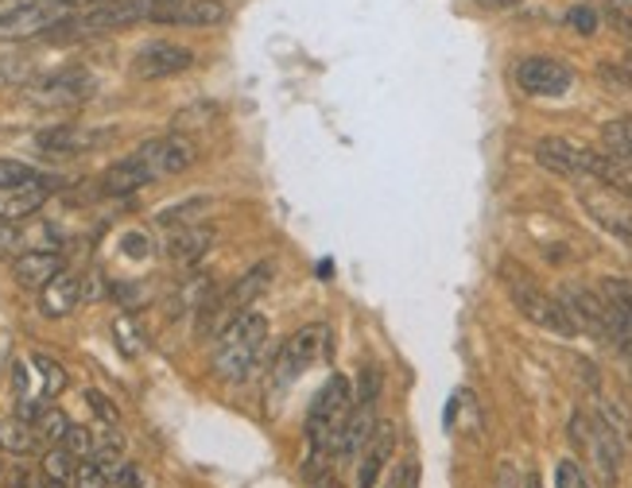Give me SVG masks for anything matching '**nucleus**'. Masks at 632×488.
Instances as JSON below:
<instances>
[{
	"label": "nucleus",
	"mask_w": 632,
	"mask_h": 488,
	"mask_svg": "<svg viewBox=\"0 0 632 488\" xmlns=\"http://www.w3.org/2000/svg\"><path fill=\"white\" fill-rule=\"evenodd\" d=\"M350 411H354V391H350V380H345L342 373H334L322 384L319 396H314L311 411H307V446H311L307 477H319L322 457H330L337 450Z\"/></svg>",
	"instance_id": "nucleus-1"
},
{
	"label": "nucleus",
	"mask_w": 632,
	"mask_h": 488,
	"mask_svg": "<svg viewBox=\"0 0 632 488\" xmlns=\"http://www.w3.org/2000/svg\"><path fill=\"white\" fill-rule=\"evenodd\" d=\"M264 342H268V318L256 314V310L237 314L222 330V337H218L214 373L222 376L225 384H245L248 376L256 373V365H260Z\"/></svg>",
	"instance_id": "nucleus-2"
},
{
	"label": "nucleus",
	"mask_w": 632,
	"mask_h": 488,
	"mask_svg": "<svg viewBox=\"0 0 632 488\" xmlns=\"http://www.w3.org/2000/svg\"><path fill=\"white\" fill-rule=\"evenodd\" d=\"M501 284H505V291H509L512 307H517L528 322L543 325V330H551V334H558V337L578 334V322L570 318V310L563 307V299H555V295L543 291V287L535 284L520 264H512V260L501 264Z\"/></svg>",
	"instance_id": "nucleus-3"
},
{
	"label": "nucleus",
	"mask_w": 632,
	"mask_h": 488,
	"mask_svg": "<svg viewBox=\"0 0 632 488\" xmlns=\"http://www.w3.org/2000/svg\"><path fill=\"white\" fill-rule=\"evenodd\" d=\"M570 442H575L578 454L590 462V469L601 477V485L613 488L617 477H621V465H624V446L621 439H617L613 431H609L606 423H601L598 415H586V411H578L575 419H570Z\"/></svg>",
	"instance_id": "nucleus-4"
},
{
	"label": "nucleus",
	"mask_w": 632,
	"mask_h": 488,
	"mask_svg": "<svg viewBox=\"0 0 632 488\" xmlns=\"http://www.w3.org/2000/svg\"><path fill=\"white\" fill-rule=\"evenodd\" d=\"M334 353V337H330L326 325H303V330H296V334L288 337V342L279 345L276 361H271V380L284 388V384L299 380V373H307L311 365H319L322 357H330Z\"/></svg>",
	"instance_id": "nucleus-5"
},
{
	"label": "nucleus",
	"mask_w": 632,
	"mask_h": 488,
	"mask_svg": "<svg viewBox=\"0 0 632 488\" xmlns=\"http://www.w3.org/2000/svg\"><path fill=\"white\" fill-rule=\"evenodd\" d=\"M93 90H98V81H93V74L82 70V66H66V70L43 74V78L27 81V98L40 109L82 106V101L93 98Z\"/></svg>",
	"instance_id": "nucleus-6"
},
{
	"label": "nucleus",
	"mask_w": 632,
	"mask_h": 488,
	"mask_svg": "<svg viewBox=\"0 0 632 488\" xmlns=\"http://www.w3.org/2000/svg\"><path fill=\"white\" fill-rule=\"evenodd\" d=\"M66 20H70V4L63 0H27L0 12V40H32L43 32H58Z\"/></svg>",
	"instance_id": "nucleus-7"
},
{
	"label": "nucleus",
	"mask_w": 632,
	"mask_h": 488,
	"mask_svg": "<svg viewBox=\"0 0 632 488\" xmlns=\"http://www.w3.org/2000/svg\"><path fill=\"white\" fill-rule=\"evenodd\" d=\"M140 159V167L148 171V179H167V175H182L187 167H195L198 159V147L190 144L182 132H171V136H156L148 140V144H140L136 152H132Z\"/></svg>",
	"instance_id": "nucleus-8"
},
{
	"label": "nucleus",
	"mask_w": 632,
	"mask_h": 488,
	"mask_svg": "<svg viewBox=\"0 0 632 488\" xmlns=\"http://www.w3.org/2000/svg\"><path fill=\"white\" fill-rule=\"evenodd\" d=\"M517 86L528 98H563L575 86V70L563 58L532 55L517 63Z\"/></svg>",
	"instance_id": "nucleus-9"
},
{
	"label": "nucleus",
	"mask_w": 632,
	"mask_h": 488,
	"mask_svg": "<svg viewBox=\"0 0 632 488\" xmlns=\"http://www.w3.org/2000/svg\"><path fill=\"white\" fill-rule=\"evenodd\" d=\"M195 66V51L179 47V43H148L140 47L136 58H132V74L144 81H156V78H171V74H182Z\"/></svg>",
	"instance_id": "nucleus-10"
},
{
	"label": "nucleus",
	"mask_w": 632,
	"mask_h": 488,
	"mask_svg": "<svg viewBox=\"0 0 632 488\" xmlns=\"http://www.w3.org/2000/svg\"><path fill=\"white\" fill-rule=\"evenodd\" d=\"M113 136L109 129H93V124H55V129L40 132L35 144L51 155H82V152H93L101 147L106 140Z\"/></svg>",
	"instance_id": "nucleus-11"
},
{
	"label": "nucleus",
	"mask_w": 632,
	"mask_h": 488,
	"mask_svg": "<svg viewBox=\"0 0 632 488\" xmlns=\"http://www.w3.org/2000/svg\"><path fill=\"white\" fill-rule=\"evenodd\" d=\"M617 198L621 195H613L609 187H606V195H598V190H583L586 213H590L609 236H617V241L632 248V210L629 206H617Z\"/></svg>",
	"instance_id": "nucleus-12"
},
{
	"label": "nucleus",
	"mask_w": 632,
	"mask_h": 488,
	"mask_svg": "<svg viewBox=\"0 0 632 488\" xmlns=\"http://www.w3.org/2000/svg\"><path fill=\"white\" fill-rule=\"evenodd\" d=\"M563 307L570 310V318H575L578 325H586L590 334H598L601 342H609V307L606 299H601L598 291H590V287H563Z\"/></svg>",
	"instance_id": "nucleus-13"
},
{
	"label": "nucleus",
	"mask_w": 632,
	"mask_h": 488,
	"mask_svg": "<svg viewBox=\"0 0 632 488\" xmlns=\"http://www.w3.org/2000/svg\"><path fill=\"white\" fill-rule=\"evenodd\" d=\"M47 198H51L47 179L24 182V187H0V221L20 225V221H27L32 213H40Z\"/></svg>",
	"instance_id": "nucleus-14"
},
{
	"label": "nucleus",
	"mask_w": 632,
	"mask_h": 488,
	"mask_svg": "<svg viewBox=\"0 0 632 488\" xmlns=\"http://www.w3.org/2000/svg\"><path fill=\"white\" fill-rule=\"evenodd\" d=\"M535 163L547 167V171L563 175V179H586L583 175V144L563 136H543L535 144Z\"/></svg>",
	"instance_id": "nucleus-15"
},
{
	"label": "nucleus",
	"mask_w": 632,
	"mask_h": 488,
	"mask_svg": "<svg viewBox=\"0 0 632 488\" xmlns=\"http://www.w3.org/2000/svg\"><path fill=\"white\" fill-rule=\"evenodd\" d=\"M392 450H396V426L392 423H377L369 446L362 450V465H357V488H373V485H377V477L385 473Z\"/></svg>",
	"instance_id": "nucleus-16"
},
{
	"label": "nucleus",
	"mask_w": 632,
	"mask_h": 488,
	"mask_svg": "<svg viewBox=\"0 0 632 488\" xmlns=\"http://www.w3.org/2000/svg\"><path fill=\"white\" fill-rule=\"evenodd\" d=\"M63 271V256L58 253H47V248H35V253H20L16 264H12V276H16L20 287L27 291H43L51 279Z\"/></svg>",
	"instance_id": "nucleus-17"
},
{
	"label": "nucleus",
	"mask_w": 632,
	"mask_h": 488,
	"mask_svg": "<svg viewBox=\"0 0 632 488\" xmlns=\"http://www.w3.org/2000/svg\"><path fill=\"white\" fill-rule=\"evenodd\" d=\"M214 241L218 236L210 225H179L171 233V241H167V256H171V264L190 268V264H198L210 248H214Z\"/></svg>",
	"instance_id": "nucleus-18"
},
{
	"label": "nucleus",
	"mask_w": 632,
	"mask_h": 488,
	"mask_svg": "<svg viewBox=\"0 0 632 488\" xmlns=\"http://www.w3.org/2000/svg\"><path fill=\"white\" fill-rule=\"evenodd\" d=\"M78 302H82V279H78L75 271H66V268L40 291V310L47 318H66L70 310L78 307Z\"/></svg>",
	"instance_id": "nucleus-19"
},
{
	"label": "nucleus",
	"mask_w": 632,
	"mask_h": 488,
	"mask_svg": "<svg viewBox=\"0 0 632 488\" xmlns=\"http://www.w3.org/2000/svg\"><path fill=\"white\" fill-rule=\"evenodd\" d=\"M373 431H377V419H373V403H354L350 419H345L342 442H337V454L342 457H357L365 446H369Z\"/></svg>",
	"instance_id": "nucleus-20"
},
{
	"label": "nucleus",
	"mask_w": 632,
	"mask_h": 488,
	"mask_svg": "<svg viewBox=\"0 0 632 488\" xmlns=\"http://www.w3.org/2000/svg\"><path fill=\"white\" fill-rule=\"evenodd\" d=\"M148 171L140 167V159L136 155H129V159H121V163H113L106 175H101V195H113V198H121V195H132V190H140V187H148Z\"/></svg>",
	"instance_id": "nucleus-21"
},
{
	"label": "nucleus",
	"mask_w": 632,
	"mask_h": 488,
	"mask_svg": "<svg viewBox=\"0 0 632 488\" xmlns=\"http://www.w3.org/2000/svg\"><path fill=\"white\" fill-rule=\"evenodd\" d=\"M214 276H190V279H182L179 284V291H175V299H171V318H179V314H198V307H202L206 299H214Z\"/></svg>",
	"instance_id": "nucleus-22"
},
{
	"label": "nucleus",
	"mask_w": 632,
	"mask_h": 488,
	"mask_svg": "<svg viewBox=\"0 0 632 488\" xmlns=\"http://www.w3.org/2000/svg\"><path fill=\"white\" fill-rule=\"evenodd\" d=\"M0 450L12 457H27L40 450V434H35V426L27 423V419H4L0 423Z\"/></svg>",
	"instance_id": "nucleus-23"
},
{
	"label": "nucleus",
	"mask_w": 632,
	"mask_h": 488,
	"mask_svg": "<svg viewBox=\"0 0 632 488\" xmlns=\"http://www.w3.org/2000/svg\"><path fill=\"white\" fill-rule=\"evenodd\" d=\"M225 4L222 0H187L182 4V12H179V24L182 27H218V24H225Z\"/></svg>",
	"instance_id": "nucleus-24"
},
{
	"label": "nucleus",
	"mask_w": 632,
	"mask_h": 488,
	"mask_svg": "<svg viewBox=\"0 0 632 488\" xmlns=\"http://www.w3.org/2000/svg\"><path fill=\"white\" fill-rule=\"evenodd\" d=\"M32 368H35V376H40V399H43V403H47V399H55V396H63L66 373H63V365H58V361H51L47 353H32Z\"/></svg>",
	"instance_id": "nucleus-25"
},
{
	"label": "nucleus",
	"mask_w": 632,
	"mask_h": 488,
	"mask_svg": "<svg viewBox=\"0 0 632 488\" xmlns=\"http://www.w3.org/2000/svg\"><path fill=\"white\" fill-rule=\"evenodd\" d=\"M601 140H606L609 155L632 171V121H609L606 129H601Z\"/></svg>",
	"instance_id": "nucleus-26"
},
{
	"label": "nucleus",
	"mask_w": 632,
	"mask_h": 488,
	"mask_svg": "<svg viewBox=\"0 0 632 488\" xmlns=\"http://www.w3.org/2000/svg\"><path fill=\"white\" fill-rule=\"evenodd\" d=\"M598 419L621 439V446H632V415L617 399H598Z\"/></svg>",
	"instance_id": "nucleus-27"
},
{
	"label": "nucleus",
	"mask_w": 632,
	"mask_h": 488,
	"mask_svg": "<svg viewBox=\"0 0 632 488\" xmlns=\"http://www.w3.org/2000/svg\"><path fill=\"white\" fill-rule=\"evenodd\" d=\"M75 465H78V457L70 454L66 446H51L47 454H43V477L47 480H58V485H70V477H75Z\"/></svg>",
	"instance_id": "nucleus-28"
},
{
	"label": "nucleus",
	"mask_w": 632,
	"mask_h": 488,
	"mask_svg": "<svg viewBox=\"0 0 632 488\" xmlns=\"http://www.w3.org/2000/svg\"><path fill=\"white\" fill-rule=\"evenodd\" d=\"M35 74V63L27 55H0V90H16L27 86Z\"/></svg>",
	"instance_id": "nucleus-29"
},
{
	"label": "nucleus",
	"mask_w": 632,
	"mask_h": 488,
	"mask_svg": "<svg viewBox=\"0 0 632 488\" xmlns=\"http://www.w3.org/2000/svg\"><path fill=\"white\" fill-rule=\"evenodd\" d=\"M32 426H35V434H40V442H47V446H58V442H63V434L70 431V419H66L58 407H43Z\"/></svg>",
	"instance_id": "nucleus-30"
},
{
	"label": "nucleus",
	"mask_w": 632,
	"mask_h": 488,
	"mask_svg": "<svg viewBox=\"0 0 632 488\" xmlns=\"http://www.w3.org/2000/svg\"><path fill=\"white\" fill-rule=\"evenodd\" d=\"M206 198H190V202H179V206H167V210H159V225H195V213H206Z\"/></svg>",
	"instance_id": "nucleus-31"
},
{
	"label": "nucleus",
	"mask_w": 632,
	"mask_h": 488,
	"mask_svg": "<svg viewBox=\"0 0 632 488\" xmlns=\"http://www.w3.org/2000/svg\"><path fill=\"white\" fill-rule=\"evenodd\" d=\"M113 334H117V345H121L124 357H140L144 353V334L136 330V322H132L129 314H121L113 322Z\"/></svg>",
	"instance_id": "nucleus-32"
},
{
	"label": "nucleus",
	"mask_w": 632,
	"mask_h": 488,
	"mask_svg": "<svg viewBox=\"0 0 632 488\" xmlns=\"http://www.w3.org/2000/svg\"><path fill=\"white\" fill-rule=\"evenodd\" d=\"M70 485H75V488H109V473L101 469V465L93 462V457H78Z\"/></svg>",
	"instance_id": "nucleus-33"
},
{
	"label": "nucleus",
	"mask_w": 632,
	"mask_h": 488,
	"mask_svg": "<svg viewBox=\"0 0 632 488\" xmlns=\"http://www.w3.org/2000/svg\"><path fill=\"white\" fill-rule=\"evenodd\" d=\"M35 179H43V175L32 171L27 163L0 159V187H24V182H35Z\"/></svg>",
	"instance_id": "nucleus-34"
},
{
	"label": "nucleus",
	"mask_w": 632,
	"mask_h": 488,
	"mask_svg": "<svg viewBox=\"0 0 632 488\" xmlns=\"http://www.w3.org/2000/svg\"><path fill=\"white\" fill-rule=\"evenodd\" d=\"M555 488H594V485L578 462H558L555 465Z\"/></svg>",
	"instance_id": "nucleus-35"
},
{
	"label": "nucleus",
	"mask_w": 632,
	"mask_h": 488,
	"mask_svg": "<svg viewBox=\"0 0 632 488\" xmlns=\"http://www.w3.org/2000/svg\"><path fill=\"white\" fill-rule=\"evenodd\" d=\"M58 446H66L75 457H90L93 454V431L70 423V431L63 434V442H58Z\"/></svg>",
	"instance_id": "nucleus-36"
},
{
	"label": "nucleus",
	"mask_w": 632,
	"mask_h": 488,
	"mask_svg": "<svg viewBox=\"0 0 632 488\" xmlns=\"http://www.w3.org/2000/svg\"><path fill=\"white\" fill-rule=\"evenodd\" d=\"M210 117H218V109L214 106H195V109H182V113H175V121H171V129L175 132H187V129H202Z\"/></svg>",
	"instance_id": "nucleus-37"
},
{
	"label": "nucleus",
	"mask_w": 632,
	"mask_h": 488,
	"mask_svg": "<svg viewBox=\"0 0 632 488\" xmlns=\"http://www.w3.org/2000/svg\"><path fill=\"white\" fill-rule=\"evenodd\" d=\"M121 248H124V256H132V260H148V256H152L148 233H140V229H132V233L121 236Z\"/></svg>",
	"instance_id": "nucleus-38"
},
{
	"label": "nucleus",
	"mask_w": 632,
	"mask_h": 488,
	"mask_svg": "<svg viewBox=\"0 0 632 488\" xmlns=\"http://www.w3.org/2000/svg\"><path fill=\"white\" fill-rule=\"evenodd\" d=\"M598 4L617 27H629L632 32V0H598Z\"/></svg>",
	"instance_id": "nucleus-39"
},
{
	"label": "nucleus",
	"mask_w": 632,
	"mask_h": 488,
	"mask_svg": "<svg viewBox=\"0 0 632 488\" xmlns=\"http://www.w3.org/2000/svg\"><path fill=\"white\" fill-rule=\"evenodd\" d=\"M388 488H419V462H415V457H408V462L396 465Z\"/></svg>",
	"instance_id": "nucleus-40"
},
{
	"label": "nucleus",
	"mask_w": 632,
	"mask_h": 488,
	"mask_svg": "<svg viewBox=\"0 0 632 488\" xmlns=\"http://www.w3.org/2000/svg\"><path fill=\"white\" fill-rule=\"evenodd\" d=\"M567 24L575 27V32H583V35H594V32H598V12L586 9V4H578V9L567 12Z\"/></svg>",
	"instance_id": "nucleus-41"
},
{
	"label": "nucleus",
	"mask_w": 632,
	"mask_h": 488,
	"mask_svg": "<svg viewBox=\"0 0 632 488\" xmlns=\"http://www.w3.org/2000/svg\"><path fill=\"white\" fill-rule=\"evenodd\" d=\"M109 485H121V488H144V480H140L136 465L117 462L113 469H109Z\"/></svg>",
	"instance_id": "nucleus-42"
},
{
	"label": "nucleus",
	"mask_w": 632,
	"mask_h": 488,
	"mask_svg": "<svg viewBox=\"0 0 632 488\" xmlns=\"http://www.w3.org/2000/svg\"><path fill=\"white\" fill-rule=\"evenodd\" d=\"M20 233H16V225H9V221H0V256H12V253H20Z\"/></svg>",
	"instance_id": "nucleus-43"
},
{
	"label": "nucleus",
	"mask_w": 632,
	"mask_h": 488,
	"mask_svg": "<svg viewBox=\"0 0 632 488\" xmlns=\"http://www.w3.org/2000/svg\"><path fill=\"white\" fill-rule=\"evenodd\" d=\"M86 399H90V407H93V411H98L101 419H106L109 426H117V407L109 403V399L101 396V391H86Z\"/></svg>",
	"instance_id": "nucleus-44"
},
{
	"label": "nucleus",
	"mask_w": 632,
	"mask_h": 488,
	"mask_svg": "<svg viewBox=\"0 0 632 488\" xmlns=\"http://www.w3.org/2000/svg\"><path fill=\"white\" fill-rule=\"evenodd\" d=\"M481 9H489V12H512V9H520L524 0H477Z\"/></svg>",
	"instance_id": "nucleus-45"
},
{
	"label": "nucleus",
	"mask_w": 632,
	"mask_h": 488,
	"mask_svg": "<svg viewBox=\"0 0 632 488\" xmlns=\"http://www.w3.org/2000/svg\"><path fill=\"white\" fill-rule=\"evenodd\" d=\"M70 9H101V4H113V0H63Z\"/></svg>",
	"instance_id": "nucleus-46"
},
{
	"label": "nucleus",
	"mask_w": 632,
	"mask_h": 488,
	"mask_svg": "<svg viewBox=\"0 0 632 488\" xmlns=\"http://www.w3.org/2000/svg\"><path fill=\"white\" fill-rule=\"evenodd\" d=\"M319 276H322V279H326V276H334V264H330V260H322V264H319Z\"/></svg>",
	"instance_id": "nucleus-47"
},
{
	"label": "nucleus",
	"mask_w": 632,
	"mask_h": 488,
	"mask_svg": "<svg viewBox=\"0 0 632 488\" xmlns=\"http://www.w3.org/2000/svg\"><path fill=\"white\" fill-rule=\"evenodd\" d=\"M524 488H543V480H540V477H535V473H532V477L524 480Z\"/></svg>",
	"instance_id": "nucleus-48"
},
{
	"label": "nucleus",
	"mask_w": 632,
	"mask_h": 488,
	"mask_svg": "<svg viewBox=\"0 0 632 488\" xmlns=\"http://www.w3.org/2000/svg\"><path fill=\"white\" fill-rule=\"evenodd\" d=\"M319 488H337V480H334V477H326V480H322Z\"/></svg>",
	"instance_id": "nucleus-49"
},
{
	"label": "nucleus",
	"mask_w": 632,
	"mask_h": 488,
	"mask_svg": "<svg viewBox=\"0 0 632 488\" xmlns=\"http://www.w3.org/2000/svg\"><path fill=\"white\" fill-rule=\"evenodd\" d=\"M501 488H512V485H509V469H505V480H501Z\"/></svg>",
	"instance_id": "nucleus-50"
},
{
	"label": "nucleus",
	"mask_w": 632,
	"mask_h": 488,
	"mask_svg": "<svg viewBox=\"0 0 632 488\" xmlns=\"http://www.w3.org/2000/svg\"><path fill=\"white\" fill-rule=\"evenodd\" d=\"M0 477H4V462H0Z\"/></svg>",
	"instance_id": "nucleus-51"
}]
</instances>
